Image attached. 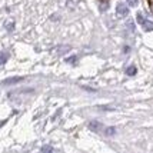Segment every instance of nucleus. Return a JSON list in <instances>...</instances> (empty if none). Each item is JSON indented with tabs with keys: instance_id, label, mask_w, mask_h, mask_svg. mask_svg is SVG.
Wrapping results in <instances>:
<instances>
[{
	"instance_id": "nucleus-7",
	"label": "nucleus",
	"mask_w": 153,
	"mask_h": 153,
	"mask_svg": "<svg viewBox=\"0 0 153 153\" xmlns=\"http://www.w3.org/2000/svg\"><path fill=\"white\" fill-rule=\"evenodd\" d=\"M136 72H137V70H136V67H134V66L127 67V70H126V73L129 74V76H134V74H136Z\"/></svg>"
},
{
	"instance_id": "nucleus-1",
	"label": "nucleus",
	"mask_w": 153,
	"mask_h": 153,
	"mask_svg": "<svg viewBox=\"0 0 153 153\" xmlns=\"http://www.w3.org/2000/svg\"><path fill=\"white\" fill-rule=\"evenodd\" d=\"M136 20H137V23H139L140 26L143 27V30H145V32H152L153 30V22L145 19V16H143L142 13L136 14Z\"/></svg>"
},
{
	"instance_id": "nucleus-5",
	"label": "nucleus",
	"mask_w": 153,
	"mask_h": 153,
	"mask_svg": "<svg viewBox=\"0 0 153 153\" xmlns=\"http://www.w3.org/2000/svg\"><path fill=\"white\" fill-rule=\"evenodd\" d=\"M9 52H0V65H4L7 60H9Z\"/></svg>"
},
{
	"instance_id": "nucleus-6",
	"label": "nucleus",
	"mask_w": 153,
	"mask_h": 153,
	"mask_svg": "<svg viewBox=\"0 0 153 153\" xmlns=\"http://www.w3.org/2000/svg\"><path fill=\"white\" fill-rule=\"evenodd\" d=\"M116 133V129H114V127H106V129H105V134H106V136H113V134Z\"/></svg>"
},
{
	"instance_id": "nucleus-11",
	"label": "nucleus",
	"mask_w": 153,
	"mask_h": 153,
	"mask_svg": "<svg viewBox=\"0 0 153 153\" xmlns=\"http://www.w3.org/2000/svg\"><path fill=\"white\" fill-rule=\"evenodd\" d=\"M74 60H76V57H70V59H67V62H69V63H73Z\"/></svg>"
},
{
	"instance_id": "nucleus-9",
	"label": "nucleus",
	"mask_w": 153,
	"mask_h": 153,
	"mask_svg": "<svg viewBox=\"0 0 153 153\" xmlns=\"http://www.w3.org/2000/svg\"><path fill=\"white\" fill-rule=\"evenodd\" d=\"M149 7H150V12L153 13V0H149Z\"/></svg>"
},
{
	"instance_id": "nucleus-8",
	"label": "nucleus",
	"mask_w": 153,
	"mask_h": 153,
	"mask_svg": "<svg viewBox=\"0 0 153 153\" xmlns=\"http://www.w3.org/2000/svg\"><path fill=\"white\" fill-rule=\"evenodd\" d=\"M127 3H129L132 7H136L137 6V3H139V0H127Z\"/></svg>"
},
{
	"instance_id": "nucleus-2",
	"label": "nucleus",
	"mask_w": 153,
	"mask_h": 153,
	"mask_svg": "<svg viewBox=\"0 0 153 153\" xmlns=\"http://www.w3.org/2000/svg\"><path fill=\"white\" fill-rule=\"evenodd\" d=\"M116 13H117V16H120V17H125V16L129 14V7H127L125 3H119V4L116 6Z\"/></svg>"
},
{
	"instance_id": "nucleus-10",
	"label": "nucleus",
	"mask_w": 153,
	"mask_h": 153,
	"mask_svg": "<svg viewBox=\"0 0 153 153\" xmlns=\"http://www.w3.org/2000/svg\"><path fill=\"white\" fill-rule=\"evenodd\" d=\"M42 150H53V149H52L50 146H45L43 149H42Z\"/></svg>"
},
{
	"instance_id": "nucleus-4",
	"label": "nucleus",
	"mask_w": 153,
	"mask_h": 153,
	"mask_svg": "<svg viewBox=\"0 0 153 153\" xmlns=\"http://www.w3.org/2000/svg\"><path fill=\"white\" fill-rule=\"evenodd\" d=\"M89 129L93 130V132H99L100 129H102V125H100L99 122H90L89 123Z\"/></svg>"
},
{
	"instance_id": "nucleus-3",
	"label": "nucleus",
	"mask_w": 153,
	"mask_h": 153,
	"mask_svg": "<svg viewBox=\"0 0 153 153\" xmlns=\"http://www.w3.org/2000/svg\"><path fill=\"white\" fill-rule=\"evenodd\" d=\"M23 80V77H10V79H6V80H3L0 85H14V83H19V82H22Z\"/></svg>"
}]
</instances>
